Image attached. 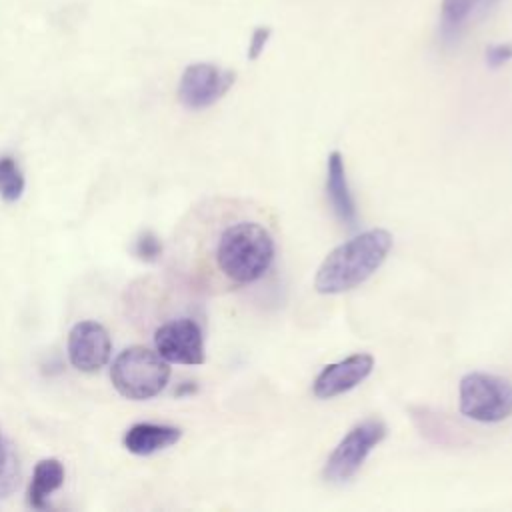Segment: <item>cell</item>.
Masks as SVG:
<instances>
[{"instance_id": "14", "label": "cell", "mask_w": 512, "mask_h": 512, "mask_svg": "<svg viewBox=\"0 0 512 512\" xmlns=\"http://www.w3.org/2000/svg\"><path fill=\"white\" fill-rule=\"evenodd\" d=\"M20 480V466L12 444L0 434V498L12 494Z\"/></svg>"}, {"instance_id": "15", "label": "cell", "mask_w": 512, "mask_h": 512, "mask_svg": "<svg viewBox=\"0 0 512 512\" xmlns=\"http://www.w3.org/2000/svg\"><path fill=\"white\" fill-rule=\"evenodd\" d=\"M24 192V176L14 158H0V196L6 202H16Z\"/></svg>"}, {"instance_id": "7", "label": "cell", "mask_w": 512, "mask_h": 512, "mask_svg": "<svg viewBox=\"0 0 512 512\" xmlns=\"http://www.w3.org/2000/svg\"><path fill=\"white\" fill-rule=\"evenodd\" d=\"M156 352L172 364H204V336L190 318H178L162 324L154 332Z\"/></svg>"}, {"instance_id": "4", "label": "cell", "mask_w": 512, "mask_h": 512, "mask_svg": "<svg viewBox=\"0 0 512 512\" xmlns=\"http://www.w3.org/2000/svg\"><path fill=\"white\" fill-rule=\"evenodd\" d=\"M460 412L484 424L506 420L512 416V384L486 372L464 374L460 380Z\"/></svg>"}, {"instance_id": "9", "label": "cell", "mask_w": 512, "mask_h": 512, "mask_svg": "<svg viewBox=\"0 0 512 512\" xmlns=\"http://www.w3.org/2000/svg\"><path fill=\"white\" fill-rule=\"evenodd\" d=\"M374 368V358L366 352L352 354L340 362L328 364L320 370L312 384V392L316 398H334L364 382Z\"/></svg>"}, {"instance_id": "13", "label": "cell", "mask_w": 512, "mask_h": 512, "mask_svg": "<svg viewBox=\"0 0 512 512\" xmlns=\"http://www.w3.org/2000/svg\"><path fill=\"white\" fill-rule=\"evenodd\" d=\"M480 0H444L440 8V38L444 44H456L468 26Z\"/></svg>"}, {"instance_id": "18", "label": "cell", "mask_w": 512, "mask_h": 512, "mask_svg": "<svg viewBox=\"0 0 512 512\" xmlns=\"http://www.w3.org/2000/svg\"><path fill=\"white\" fill-rule=\"evenodd\" d=\"M270 34H272V30H270L268 26H258V28L252 32L250 46H248V58H250V60H256V58L264 52Z\"/></svg>"}, {"instance_id": "19", "label": "cell", "mask_w": 512, "mask_h": 512, "mask_svg": "<svg viewBox=\"0 0 512 512\" xmlns=\"http://www.w3.org/2000/svg\"><path fill=\"white\" fill-rule=\"evenodd\" d=\"M496 2H498V0H480V6H478L480 14H486V12H488Z\"/></svg>"}, {"instance_id": "8", "label": "cell", "mask_w": 512, "mask_h": 512, "mask_svg": "<svg viewBox=\"0 0 512 512\" xmlns=\"http://www.w3.org/2000/svg\"><path fill=\"white\" fill-rule=\"evenodd\" d=\"M110 350L112 342L102 324L84 320L72 326L68 334V358L80 372H98L108 362Z\"/></svg>"}, {"instance_id": "2", "label": "cell", "mask_w": 512, "mask_h": 512, "mask_svg": "<svg viewBox=\"0 0 512 512\" xmlns=\"http://www.w3.org/2000/svg\"><path fill=\"white\" fill-rule=\"evenodd\" d=\"M274 238L250 220L230 224L218 238L216 262L220 272L236 284L260 280L274 262Z\"/></svg>"}, {"instance_id": "3", "label": "cell", "mask_w": 512, "mask_h": 512, "mask_svg": "<svg viewBox=\"0 0 512 512\" xmlns=\"http://www.w3.org/2000/svg\"><path fill=\"white\" fill-rule=\"evenodd\" d=\"M170 378L168 362L154 350L130 346L122 350L110 368L114 388L128 400H148L158 396Z\"/></svg>"}, {"instance_id": "1", "label": "cell", "mask_w": 512, "mask_h": 512, "mask_svg": "<svg viewBox=\"0 0 512 512\" xmlns=\"http://www.w3.org/2000/svg\"><path fill=\"white\" fill-rule=\"evenodd\" d=\"M392 234L384 228L366 230L336 246L320 264L314 288L320 294L348 292L366 282L386 260Z\"/></svg>"}, {"instance_id": "17", "label": "cell", "mask_w": 512, "mask_h": 512, "mask_svg": "<svg viewBox=\"0 0 512 512\" xmlns=\"http://www.w3.org/2000/svg\"><path fill=\"white\" fill-rule=\"evenodd\" d=\"M512 60V44H494L486 50V62L490 68H500Z\"/></svg>"}, {"instance_id": "10", "label": "cell", "mask_w": 512, "mask_h": 512, "mask_svg": "<svg viewBox=\"0 0 512 512\" xmlns=\"http://www.w3.org/2000/svg\"><path fill=\"white\" fill-rule=\"evenodd\" d=\"M326 194L330 198L332 210L338 216V220L352 228L356 224V220H358V212H356V202H354L350 186H348L344 156L338 150H332L328 154V162H326Z\"/></svg>"}, {"instance_id": "11", "label": "cell", "mask_w": 512, "mask_h": 512, "mask_svg": "<svg viewBox=\"0 0 512 512\" xmlns=\"http://www.w3.org/2000/svg\"><path fill=\"white\" fill-rule=\"evenodd\" d=\"M180 436V428L140 422L130 426L124 434V448L136 456H150L170 448L180 440Z\"/></svg>"}, {"instance_id": "5", "label": "cell", "mask_w": 512, "mask_h": 512, "mask_svg": "<svg viewBox=\"0 0 512 512\" xmlns=\"http://www.w3.org/2000/svg\"><path fill=\"white\" fill-rule=\"evenodd\" d=\"M386 436V426L382 420L368 418L346 432V436L336 444L332 454L324 464V478L334 484L350 480L364 464L372 448H376Z\"/></svg>"}, {"instance_id": "6", "label": "cell", "mask_w": 512, "mask_h": 512, "mask_svg": "<svg viewBox=\"0 0 512 512\" xmlns=\"http://www.w3.org/2000/svg\"><path fill=\"white\" fill-rule=\"evenodd\" d=\"M236 74L214 64H190L180 78L178 98L190 110H202L216 104L234 84Z\"/></svg>"}, {"instance_id": "16", "label": "cell", "mask_w": 512, "mask_h": 512, "mask_svg": "<svg viewBox=\"0 0 512 512\" xmlns=\"http://www.w3.org/2000/svg\"><path fill=\"white\" fill-rule=\"evenodd\" d=\"M160 252H162V244L154 234L146 232L136 240V254L142 260H156L160 256Z\"/></svg>"}, {"instance_id": "12", "label": "cell", "mask_w": 512, "mask_h": 512, "mask_svg": "<svg viewBox=\"0 0 512 512\" xmlns=\"http://www.w3.org/2000/svg\"><path fill=\"white\" fill-rule=\"evenodd\" d=\"M64 482V466L56 458H44L36 464L34 476L28 490V502L32 508L44 510L48 506V496L58 490Z\"/></svg>"}]
</instances>
